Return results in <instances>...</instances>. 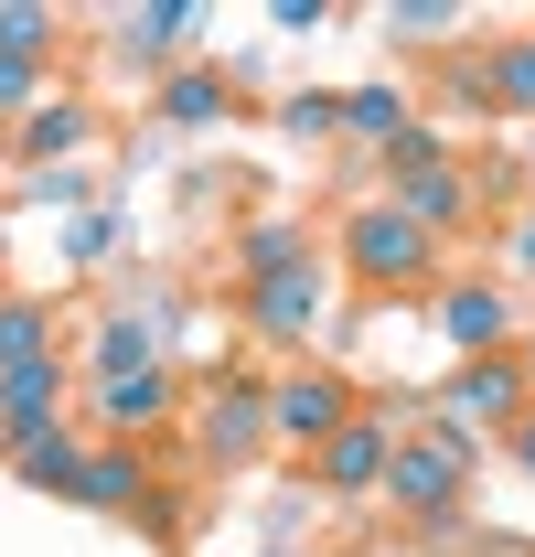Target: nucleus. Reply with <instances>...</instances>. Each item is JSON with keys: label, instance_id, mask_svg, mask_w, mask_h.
Instances as JSON below:
<instances>
[{"label": "nucleus", "instance_id": "nucleus-1", "mask_svg": "<svg viewBox=\"0 0 535 557\" xmlns=\"http://www.w3.org/2000/svg\"><path fill=\"white\" fill-rule=\"evenodd\" d=\"M333 269L353 278V289H375V300H397V289H439V236L375 194V205H343V225H333Z\"/></svg>", "mask_w": 535, "mask_h": 557}, {"label": "nucleus", "instance_id": "nucleus-2", "mask_svg": "<svg viewBox=\"0 0 535 557\" xmlns=\"http://www.w3.org/2000/svg\"><path fill=\"white\" fill-rule=\"evenodd\" d=\"M471 472H482V440L450 429V418H428V429H407V440H397L386 504H397L407 525H450V515L471 504Z\"/></svg>", "mask_w": 535, "mask_h": 557}, {"label": "nucleus", "instance_id": "nucleus-3", "mask_svg": "<svg viewBox=\"0 0 535 557\" xmlns=\"http://www.w3.org/2000/svg\"><path fill=\"white\" fill-rule=\"evenodd\" d=\"M386 205H397V214H418L428 236H461V225H471V205H482V183H471L461 161H450V139L418 119V129L386 150Z\"/></svg>", "mask_w": 535, "mask_h": 557}, {"label": "nucleus", "instance_id": "nucleus-4", "mask_svg": "<svg viewBox=\"0 0 535 557\" xmlns=\"http://www.w3.org/2000/svg\"><path fill=\"white\" fill-rule=\"evenodd\" d=\"M183 429H194V461H203V472H236V461L278 450V418H268V375H214L194 408H183Z\"/></svg>", "mask_w": 535, "mask_h": 557}, {"label": "nucleus", "instance_id": "nucleus-5", "mask_svg": "<svg viewBox=\"0 0 535 557\" xmlns=\"http://www.w3.org/2000/svg\"><path fill=\"white\" fill-rule=\"evenodd\" d=\"M268 418H278V450H322V440H343L364 418V397L333 364H289V375H268Z\"/></svg>", "mask_w": 535, "mask_h": 557}, {"label": "nucleus", "instance_id": "nucleus-6", "mask_svg": "<svg viewBox=\"0 0 535 557\" xmlns=\"http://www.w3.org/2000/svg\"><path fill=\"white\" fill-rule=\"evenodd\" d=\"M535 408V386H525V354H471V364H450V386H439V418L450 429H493V440H514V418Z\"/></svg>", "mask_w": 535, "mask_h": 557}, {"label": "nucleus", "instance_id": "nucleus-7", "mask_svg": "<svg viewBox=\"0 0 535 557\" xmlns=\"http://www.w3.org/2000/svg\"><path fill=\"white\" fill-rule=\"evenodd\" d=\"M322 300H333V258H300V269H268V278L236 289V311H247L258 344H311L322 333Z\"/></svg>", "mask_w": 535, "mask_h": 557}, {"label": "nucleus", "instance_id": "nucleus-8", "mask_svg": "<svg viewBox=\"0 0 535 557\" xmlns=\"http://www.w3.org/2000/svg\"><path fill=\"white\" fill-rule=\"evenodd\" d=\"M439 344L461 354H514L525 344V311H514V289L503 278H439Z\"/></svg>", "mask_w": 535, "mask_h": 557}, {"label": "nucleus", "instance_id": "nucleus-9", "mask_svg": "<svg viewBox=\"0 0 535 557\" xmlns=\"http://www.w3.org/2000/svg\"><path fill=\"white\" fill-rule=\"evenodd\" d=\"M75 504H86V515H129V525L172 515V504H161V472H150V450H139V440H97V450H86V472H75Z\"/></svg>", "mask_w": 535, "mask_h": 557}, {"label": "nucleus", "instance_id": "nucleus-10", "mask_svg": "<svg viewBox=\"0 0 535 557\" xmlns=\"http://www.w3.org/2000/svg\"><path fill=\"white\" fill-rule=\"evenodd\" d=\"M397 440H407V418L364 408L343 440H322V450H311V483H322V493H386V472H397Z\"/></svg>", "mask_w": 535, "mask_h": 557}, {"label": "nucleus", "instance_id": "nucleus-11", "mask_svg": "<svg viewBox=\"0 0 535 557\" xmlns=\"http://www.w3.org/2000/svg\"><path fill=\"white\" fill-rule=\"evenodd\" d=\"M86 397H97V440H139V450H150V440L183 418V375H172V364H150V375L86 386Z\"/></svg>", "mask_w": 535, "mask_h": 557}, {"label": "nucleus", "instance_id": "nucleus-12", "mask_svg": "<svg viewBox=\"0 0 535 557\" xmlns=\"http://www.w3.org/2000/svg\"><path fill=\"white\" fill-rule=\"evenodd\" d=\"M86 139H97V97H65V86H54V97H43V108L22 119V129L0 139V150H11L22 172H65Z\"/></svg>", "mask_w": 535, "mask_h": 557}, {"label": "nucleus", "instance_id": "nucleus-13", "mask_svg": "<svg viewBox=\"0 0 535 557\" xmlns=\"http://www.w3.org/2000/svg\"><path fill=\"white\" fill-rule=\"evenodd\" d=\"M86 450H97V440H86L75 418H54V429H22V440H0V472H11V483H33V493H65V504H75Z\"/></svg>", "mask_w": 535, "mask_h": 557}, {"label": "nucleus", "instance_id": "nucleus-14", "mask_svg": "<svg viewBox=\"0 0 535 557\" xmlns=\"http://www.w3.org/2000/svg\"><path fill=\"white\" fill-rule=\"evenodd\" d=\"M75 397V364L65 354H43V364H11L0 375V440H22V429H54Z\"/></svg>", "mask_w": 535, "mask_h": 557}, {"label": "nucleus", "instance_id": "nucleus-15", "mask_svg": "<svg viewBox=\"0 0 535 557\" xmlns=\"http://www.w3.org/2000/svg\"><path fill=\"white\" fill-rule=\"evenodd\" d=\"M407 129H418V97H407L397 75H364V86H343V139H364V150L386 161Z\"/></svg>", "mask_w": 535, "mask_h": 557}, {"label": "nucleus", "instance_id": "nucleus-16", "mask_svg": "<svg viewBox=\"0 0 535 557\" xmlns=\"http://www.w3.org/2000/svg\"><path fill=\"white\" fill-rule=\"evenodd\" d=\"M161 364V322L150 311H108L86 333V386H119V375H150Z\"/></svg>", "mask_w": 535, "mask_h": 557}, {"label": "nucleus", "instance_id": "nucleus-17", "mask_svg": "<svg viewBox=\"0 0 535 557\" xmlns=\"http://www.w3.org/2000/svg\"><path fill=\"white\" fill-rule=\"evenodd\" d=\"M300 258H322V236H311L300 214H247V225H236V289L268 278V269H300Z\"/></svg>", "mask_w": 535, "mask_h": 557}, {"label": "nucleus", "instance_id": "nucleus-18", "mask_svg": "<svg viewBox=\"0 0 535 557\" xmlns=\"http://www.w3.org/2000/svg\"><path fill=\"white\" fill-rule=\"evenodd\" d=\"M150 108H161L172 129H214V119H236V75H225V65H172Z\"/></svg>", "mask_w": 535, "mask_h": 557}, {"label": "nucleus", "instance_id": "nucleus-19", "mask_svg": "<svg viewBox=\"0 0 535 557\" xmlns=\"http://www.w3.org/2000/svg\"><path fill=\"white\" fill-rule=\"evenodd\" d=\"M43 354H65V333H54V300L11 289V300H0V375H11V364H43Z\"/></svg>", "mask_w": 535, "mask_h": 557}, {"label": "nucleus", "instance_id": "nucleus-20", "mask_svg": "<svg viewBox=\"0 0 535 557\" xmlns=\"http://www.w3.org/2000/svg\"><path fill=\"white\" fill-rule=\"evenodd\" d=\"M493 108L503 119H535V33H503L493 44Z\"/></svg>", "mask_w": 535, "mask_h": 557}, {"label": "nucleus", "instance_id": "nucleus-21", "mask_svg": "<svg viewBox=\"0 0 535 557\" xmlns=\"http://www.w3.org/2000/svg\"><path fill=\"white\" fill-rule=\"evenodd\" d=\"M0 54L43 65V54H54V11H43V0H0Z\"/></svg>", "mask_w": 535, "mask_h": 557}, {"label": "nucleus", "instance_id": "nucleus-22", "mask_svg": "<svg viewBox=\"0 0 535 557\" xmlns=\"http://www.w3.org/2000/svg\"><path fill=\"white\" fill-rule=\"evenodd\" d=\"M278 129H289V139H343V97H333V86H300V97H278Z\"/></svg>", "mask_w": 535, "mask_h": 557}, {"label": "nucleus", "instance_id": "nucleus-23", "mask_svg": "<svg viewBox=\"0 0 535 557\" xmlns=\"http://www.w3.org/2000/svg\"><path fill=\"white\" fill-rule=\"evenodd\" d=\"M43 97H54V75H43V65H22V54H0V129H22Z\"/></svg>", "mask_w": 535, "mask_h": 557}, {"label": "nucleus", "instance_id": "nucleus-24", "mask_svg": "<svg viewBox=\"0 0 535 557\" xmlns=\"http://www.w3.org/2000/svg\"><path fill=\"white\" fill-rule=\"evenodd\" d=\"M129 44H139V54H172V44H194V11H183V0H172V11H139Z\"/></svg>", "mask_w": 535, "mask_h": 557}, {"label": "nucleus", "instance_id": "nucleus-25", "mask_svg": "<svg viewBox=\"0 0 535 557\" xmlns=\"http://www.w3.org/2000/svg\"><path fill=\"white\" fill-rule=\"evenodd\" d=\"M108 236H119L108 214H75V225H65V258H75V269H97V258H108Z\"/></svg>", "mask_w": 535, "mask_h": 557}, {"label": "nucleus", "instance_id": "nucleus-26", "mask_svg": "<svg viewBox=\"0 0 535 557\" xmlns=\"http://www.w3.org/2000/svg\"><path fill=\"white\" fill-rule=\"evenodd\" d=\"M503 450H514V472H525V483H535V408L514 418V440H503Z\"/></svg>", "mask_w": 535, "mask_h": 557}, {"label": "nucleus", "instance_id": "nucleus-27", "mask_svg": "<svg viewBox=\"0 0 535 557\" xmlns=\"http://www.w3.org/2000/svg\"><path fill=\"white\" fill-rule=\"evenodd\" d=\"M514 269L535 278V214H525V225H514Z\"/></svg>", "mask_w": 535, "mask_h": 557}, {"label": "nucleus", "instance_id": "nucleus-28", "mask_svg": "<svg viewBox=\"0 0 535 557\" xmlns=\"http://www.w3.org/2000/svg\"><path fill=\"white\" fill-rule=\"evenodd\" d=\"M514 354H525V386H535V322H525V344H514Z\"/></svg>", "mask_w": 535, "mask_h": 557}]
</instances>
